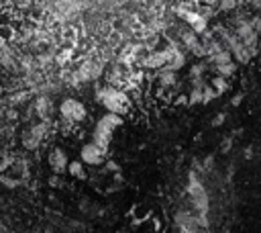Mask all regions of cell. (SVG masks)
<instances>
[{
  "label": "cell",
  "mask_w": 261,
  "mask_h": 233,
  "mask_svg": "<svg viewBox=\"0 0 261 233\" xmlns=\"http://www.w3.org/2000/svg\"><path fill=\"white\" fill-rule=\"evenodd\" d=\"M96 98L98 102L106 108V112H114V114H126L130 110V96L120 90V88H114V86H102L98 92H96Z\"/></svg>",
  "instance_id": "1"
},
{
  "label": "cell",
  "mask_w": 261,
  "mask_h": 233,
  "mask_svg": "<svg viewBox=\"0 0 261 233\" xmlns=\"http://www.w3.org/2000/svg\"><path fill=\"white\" fill-rule=\"evenodd\" d=\"M120 125H122V116H120V114L106 112V114L100 116L98 123L94 125L92 141H94L96 145H100L102 149H108L110 143H112V137H114V129H118Z\"/></svg>",
  "instance_id": "2"
},
{
  "label": "cell",
  "mask_w": 261,
  "mask_h": 233,
  "mask_svg": "<svg viewBox=\"0 0 261 233\" xmlns=\"http://www.w3.org/2000/svg\"><path fill=\"white\" fill-rule=\"evenodd\" d=\"M57 112H59L61 121H63V123H67V125L84 123V121H86V116H88V108H86V104H84L82 100L73 98V96H65V98L59 102Z\"/></svg>",
  "instance_id": "3"
},
{
  "label": "cell",
  "mask_w": 261,
  "mask_h": 233,
  "mask_svg": "<svg viewBox=\"0 0 261 233\" xmlns=\"http://www.w3.org/2000/svg\"><path fill=\"white\" fill-rule=\"evenodd\" d=\"M106 153H108V149H102L100 145H96L94 141H90V143H84L82 145V149H80V161L84 164V166H92V168H96V166H102L104 161H106Z\"/></svg>",
  "instance_id": "4"
},
{
  "label": "cell",
  "mask_w": 261,
  "mask_h": 233,
  "mask_svg": "<svg viewBox=\"0 0 261 233\" xmlns=\"http://www.w3.org/2000/svg\"><path fill=\"white\" fill-rule=\"evenodd\" d=\"M47 129H49V123H45V121H39V123L31 125L29 129H24V133H22V145H24V149H37L41 145V141L45 139Z\"/></svg>",
  "instance_id": "5"
},
{
  "label": "cell",
  "mask_w": 261,
  "mask_h": 233,
  "mask_svg": "<svg viewBox=\"0 0 261 233\" xmlns=\"http://www.w3.org/2000/svg\"><path fill=\"white\" fill-rule=\"evenodd\" d=\"M47 164H49V168H51L53 174L61 176V174L67 172L69 159H67V153H65L61 147H53V149L49 151V155H47Z\"/></svg>",
  "instance_id": "6"
},
{
  "label": "cell",
  "mask_w": 261,
  "mask_h": 233,
  "mask_svg": "<svg viewBox=\"0 0 261 233\" xmlns=\"http://www.w3.org/2000/svg\"><path fill=\"white\" fill-rule=\"evenodd\" d=\"M33 110H35V114H37L39 121L49 123L53 119V114H55V104H53V100L49 96H41V98L35 100V108Z\"/></svg>",
  "instance_id": "7"
},
{
  "label": "cell",
  "mask_w": 261,
  "mask_h": 233,
  "mask_svg": "<svg viewBox=\"0 0 261 233\" xmlns=\"http://www.w3.org/2000/svg\"><path fill=\"white\" fill-rule=\"evenodd\" d=\"M67 174H69V176H73V178H77V180H86V178H88L86 166H84L80 159H75V161H69V164H67Z\"/></svg>",
  "instance_id": "8"
},
{
  "label": "cell",
  "mask_w": 261,
  "mask_h": 233,
  "mask_svg": "<svg viewBox=\"0 0 261 233\" xmlns=\"http://www.w3.org/2000/svg\"><path fill=\"white\" fill-rule=\"evenodd\" d=\"M210 86H212V90H214L216 96H218V94H222V92L228 90V78H222V76L216 74V76L210 80Z\"/></svg>",
  "instance_id": "9"
},
{
  "label": "cell",
  "mask_w": 261,
  "mask_h": 233,
  "mask_svg": "<svg viewBox=\"0 0 261 233\" xmlns=\"http://www.w3.org/2000/svg\"><path fill=\"white\" fill-rule=\"evenodd\" d=\"M12 35H14V33H12V29H10L8 25H2V27H0V39H2V41H10Z\"/></svg>",
  "instance_id": "10"
},
{
  "label": "cell",
  "mask_w": 261,
  "mask_h": 233,
  "mask_svg": "<svg viewBox=\"0 0 261 233\" xmlns=\"http://www.w3.org/2000/svg\"><path fill=\"white\" fill-rule=\"evenodd\" d=\"M222 121H224V114H218V116H216V121L212 123V127H216V125H220Z\"/></svg>",
  "instance_id": "11"
},
{
  "label": "cell",
  "mask_w": 261,
  "mask_h": 233,
  "mask_svg": "<svg viewBox=\"0 0 261 233\" xmlns=\"http://www.w3.org/2000/svg\"><path fill=\"white\" fill-rule=\"evenodd\" d=\"M241 98H243V94H239V96H234V98H232V106H237V104L241 102Z\"/></svg>",
  "instance_id": "12"
},
{
  "label": "cell",
  "mask_w": 261,
  "mask_h": 233,
  "mask_svg": "<svg viewBox=\"0 0 261 233\" xmlns=\"http://www.w3.org/2000/svg\"><path fill=\"white\" fill-rule=\"evenodd\" d=\"M45 233H55V231H45Z\"/></svg>",
  "instance_id": "13"
},
{
  "label": "cell",
  "mask_w": 261,
  "mask_h": 233,
  "mask_svg": "<svg viewBox=\"0 0 261 233\" xmlns=\"http://www.w3.org/2000/svg\"><path fill=\"white\" fill-rule=\"evenodd\" d=\"M116 233H126V231H116Z\"/></svg>",
  "instance_id": "14"
}]
</instances>
